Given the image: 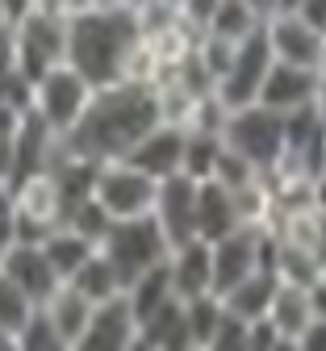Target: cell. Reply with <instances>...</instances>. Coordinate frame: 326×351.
<instances>
[{
  "label": "cell",
  "instance_id": "29",
  "mask_svg": "<svg viewBox=\"0 0 326 351\" xmlns=\"http://www.w3.org/2000/svg\"><path fill=\"white\" fill-rule=\"evenodd\" d=\"M259 25H264V17H259L255 9H247L243 0H222L205 34H218V38H226V42H235V47H239V42L251 38Z\"/></svg>",
  "mask_w": 326,
  "mask_h": 351
},
{
  "label": "cell",
  "instance_id": "2",
  "mask_svg": "<svg viewBox=\"0 0 326 351\" xmlns=\"http://www.w3.org/2000/svg\"><path fill=\"white\" fill-rule=\"evenodd\" d=\"M138 47H143V34H138L134 0L88 5V9L67 13V63L92 88L126 80Z\"/></svg>",
  "mask_w": 326,
  "mask_h": 351
},
{
  "label": "cell",
  "instance_id": "34",
  "mask_svg": "<svg viewBox=\"0 0 326 351\" xmlns=\"http://www.w3.org/2000/svg\"><path fill=\"white\" fill-rule=\"evenodd\" d=\"M218 5H222V0H180L176 13H180V21L189 25L193 34H205L209 21H213V13H218Z\"/></svg>",
  "mask_w": 326,
  "mask_h": 351
},
{
  "label": "cell",
  "instance_id": "22",
  "mask_svg": "<svg viewBox=\"0 0 326 351\" xmlns=\"http://www.w3.org/2000/svg\"><path fill=\"white\" fill-rule=\"evenodd\" d=\"M138 347H151V351L189 347V326H184V301L180 297H167L155 314H147L138 322Z\"/></svg>",
  "mask_w": 326,
  "mask_h": 351
},
{
  "label": "cell",
  "instance_id": "31",
  "mask_svg": "<svg viewBox=\"0 0 326 351\" xmlns=\"http://www.w3.org/2000/svg\"><path fill=\"white\" fill-rule=\"evenodd\" d=\"M34 297L13 280V276H5V272H0V326H5V330H21L25 322H30V314H34Z\"/></svg>",
  "mask_w": 326,
  "mask_h": 351
},
{
  "label": "cell",
  "instance_id": "46",
  "mask_svg": "<svg viewBox=\"0 0 326 351\" xmlns=\"http://www.w3.org/2000/svg\"><path fill=\"white\" fill-rule=\"evenodd\" d=\"M301 5V0H276V13H281V9H297Z\"/></svg>",
  "mask_w": 326,
  "mask_h": 351
},
{
  "label": "cell",
  "instance_id": "41",
  "mask_svg": "<svg viewBox=\"0 0 326 351\" xmlns=\"http://www.w3.org/2000/svg\"><path fill=\"white\" fill-rule=\"evenodd\" d=\"M13 171H17V163H13V143L0 138V184H13Z\"/></svg>",
  "mask_w": 326,
  "mask_h": 351
},
{
  "label": "cell",
  "instance_id": "33",
  "mask_svg": "<svg viewBox=\"0 0 326 351\" xmlns=\"http://www.w3.org/2000/svg\"><path fill=\"white\" fill-rule=\"evenodd\" d=\"M259 176V167H251L239 151H230V147H222V159H218V171H213V180H222L226 189H239V184H247V180H255Z\"/></svg>",
  "mask_w": 326,
  "mask_h": 351
},
{
  "label": "cell",
  "instance_id": "38",
  "mask_svg": "<svg viewBox=\"0 0 326 351\" xmlns=\"http://www.w3.org/2000/svg\"><path fill=\"white\" fill-rule=\"evenodd\" d=\"M297 13H301L314 29H322V34H326V0H301Z\"/></svg>",
  "mask_w": 326,
  "mask_h": 351
},
{
  "label": "cell",
  "instance_id": "21",
  "mask_svg": "<svg viewBox=\"0 0 326 351\" xmlns=\"http://www.w3.org/2000/svg\"><path fill=\"white\" fill-rule=\"evenodd\" d=\"M239 226L235 197L222 180H197V239L213 243Z\"/></svg>",
  "mask_w": 326,
  "mask_h": 351
},
{
  "label": "cell",
  "instance_id": "1",
  "mask_svg": "<svg viewBox=\"0 0 326 351\" xmlns=\"http://www.w3.org/2000/svg\"><path fill=\"white\" fill-rule=\"evenodd\" d=\"M159 125V105H155V84L138 80H117L92 93L88 113L75 121V130L63 134V147L84 155V159H126V151Z\"/></svg>",
  "mask_w": 326,
  "mask_h": 351
},
{
  "label": "cell",
  "instance_id": "19",
  "mask_svg": "<svg viewBox=\"0 0 326 351\" xmlns=\"http://www.w3.org/2000/svg\"><path fill=\"white\" fill-rule=\"evenodd\" d=\"M9 143H13V163H17L13 180H21V176H30V171L51 167V155H55V143H59V134H55V130L46 125V121L34 113V109H25Z\"/></svg>",
  "mask_w": 326,
  "mask_h": 351
},
{
  "label": "cell",
  "instance_id": "16",
  "mask_svg": "<svg viewBox=\"0 0 326 351\" xmlns=\"http://www.w3.org/2000/svg\"><path fill=\"white\" fill-rule=\"evenodd\" d=\"M314 88H318L314 67H293V63L272 59L264 88H259V105H268L276 113H293V109H305L314 101Z\"/></svg>",
  "mask_w": 326,
  "mask_h": 351
},
{
  "label": "cell",
  "instance_id": "8",
  "mask_svg": "<svg viewBox=\"0 0 326 351\" xmlns=\"http://www.w3.org/2000/svg\"><path fill=\"white\" fill-rule=\"evenodd\" d=\"M155 189H159L155 176H147L143 167H134L130 159H105V163H97V184H92V197L109 209L113 222H121V217L151 213Z\"/></svg>",
  "mask_w": 326,
  "mask_h": 351
},
{
  "label": "cell",
  "instance_id": "12",
  "mask_svg": "<svg viewBox=\"0 0 326 351\" xmlns=\"http://www.w3.org/2000/svg\"><path fill=\"white\" fill-rule=\"evenodd\" d=\"M151 217L159 222V230L167 234V243H184V239H197V180L193 176H163L159 189H155V205Z\"/></svg>",
  "mask_w": 326,
  "mask_h": 351
},
{
  "label": "cell",
  "instance_id": "47",
  "mask_svg": "<svg viewBox=\"0 0 326 351\" xmlns=\"http://www.w3.org/2000/svg\"><path fill=\"white\" fill-rule=\"evenodd\" d=\"M318 71L326 75V42H322V59H318Z\"/></svg>",
  "mask_w": 326,
  "mask_h": 351
},
{
  "label": "cell",
  "instance_id": "48",
  "mask_svg": "<svg viewBox=\"0 0 326 351\" xmlns=\"http://www.w3.org/2000/svg\"><path fill=\"white\" fill-rule=\"evenodd\" d=\"M167 5H180V0H167Z\"/></svg>",
  "mask_w": 326,
  "mask_h": 351
},
{
  "label": "cell",
  "instance_id": "45",
  "mask_svg": "<svg viewBox=\"0 0 326 351\" xmlns=\"http://www.w3.org/2000/svg\"><path fill=\"white\" fill-rule=\"evenodd\" d=\"M0 351H17V335L0 326Z\"/></svg>",
  "mask_w": 326,
  "mask_h": 351
},
{
  "label": "cell",
  "instance_id": "37",
  "mask_svg": "<svg viewBox=\"0 0 326 351\" xmlns=\"http://www.w3.org/2000/svg\"><path fill=\"white\" fill-rule=\"evenodd\" d=\"M297 347H301V351H326V314H314V318H310V326L301 330Z\"/></svg>",
  "mask_w": 326,
  "mask_h": 351
},
{
  "label": "cell",
  "instance_id": "20",
  "mask_svg": "<svg viewBox=\"0 0 326 351\" xmlns=\"http://www.w3.org/2000/svg\"><path fill=\"white\" fill-rule=\"evenodd\" d=\"M264 318L276 326V335H281L289 347H297L301 330H305L310 318H314L310 289L297 285V280H281V285H276V293H272V305H268V314H264Z\"/></svg>",
  "mask_w": 326,
  "mask_h": 351
},
{
  "label": "cell",
  "instance_id": "11",
  "mask_svg": "<svg viewBox=\"0 0 326 351\" xmlns=\"http://www.w3.org/2000/svg\"><path fill=\"white\" fill-rule=\"evenodd\" d=\"M264 34H268V47H272V59L281 63H293V67H314L318 71V59H322V42L326 34L314 29L297 9H281L264 21Z\"/></svg>",
  "mask_w": 326,
  "mask_h": 351
},
{
  "label": "cell",
  "instance_id": "4",
  "mask_svg": "<svg viewBox=\"0 0 326 351\" xmlns=\"http://www.w3.org/2000/svg\"><path fill=\"white\" fill-rule=\"evenodd\" d=\"M172 251L167 234L159 230V222L151 213L143 217H121V222L109 226V234L101 239V255L117 268L121 285H130L134 276H143L147 268H155V263H163Z\"/></svg>",
  "mask_w": 326,
  "mask_h": 351
},
{
  "label": "cell",
  "instance_id": "39",
  "mask_svg": "<svg viewBox=\"0 0 326 351\" xmlns=\"http://www.w3.org/2000/svg\"><path fill=\"white\" fill-rule=\"evenodd\" d=\"M310 205L326 213V163H322V167L310 176Z\"/></svg>",
  "mask_w": 326,
  "mask_h": 351
},
{
  "label": "cell",
  "instance_id": "27",
  "mask_svg": "<svg viewBox=\"0 0 326 351\" xmlns=\"http://www.w3.org/2000/svg\"><path fill=\"white\" fill-rule=\"evenodd\" d=\"M222 134H209V130H184V159L180 171L193 176V180H213L218 159H222Z\"/></svg>",
  "mask_w": 326,
  "mask_h": 351
},
{
  "label": "cell",
  "instance_id": "28",
  "mask_svg": "<svg viewBox=\"0 0 326 351\" xmlns=\"http://www.w3.org/2000/svg\"><path fill=\"white\" fill-rule=\"evenodd\" d=\"M71 285L92 301V305H97V301H109V297H117V293H126V285H121V276H117V268H113V263L97 251V255H92L88 263H84V268L71 276Z\"/></svg>",
  "mask_w": 326,
  "mask_h": 351
},
{
  "label": "cell",
  "instance_id": "36",
  "mask_svg": "<svg viewBox=\"0 0 326 351\" xmlns=\"http://www.w3.org/2000/svg\"><path fill=\"white\" fill-rule=\"evenodd\" d=\"M17 243V197L13 184H0V251Z\"/></svg>",
  "mask_w": 326,
  "mask_h": 351
},
{
  "label": "cell",
  "instance_id": "5",
  "mask_svg": "<svg viewBox=\"0 0 326 351\" xmlns=\"http://www.w3.org/2000/svg\"><path fill=\"white\" fill-rule=\"evenodd\" d=\"M213 251V293H230L239 280H247L255 268L276 272V234L268 226H235L230 234L209 243Z\"/></svg>",
  "mask_w": 326,
  "mask_h": 351
},
{
  "label": "cell",
  "instance_id": "24",
  "mask_svg": "<svg viewBox=\"0 0 326 351\" xmlns=\"http://www.w3.org/2000/svg\"><path fill=\"white\" fill-rule=\"evenodd\" d=\"M276 285H281V276H276L272 268H255L247 280H239L230 293H222V301H226V310H230V314H239V318L255 322V318H264V314H268Z\"/></svg>",
  "mask_w": 326,
  "mask_h": 351
},
{
  "label": "cell",
  "instance_id": "30",
  "mask_svg": "<svg viewBox=\"0 0 326 351\" xmlns=\"http://www.w3.org/2000/svg\"><path fill=\"white\" fill-rule=\"evenodd\" d=\"M63 226H71V230H80L84 239H92L101 247V239L109 234V226H113V217H109V209L97 201V197H84V201H75L67 213H63Z\"/></svg>",
  "mask_w": 326,
  "mask_h": 351
},
{
  "label": "cell",
  "instance_id": "18",
  "mask_svg": "<svg viewBox=\"0 0 326 351\" xmlns=\"http://www.w3.org/2000/svg\"><path fill=\"white\" fill-rule=\"evenodd\" d=\"M42 310H46V318H51V326L59 330L63 351H80L84 330H88V318H92V301L71 280H59V289L42 301Z\"/></svg>",
  "mask_w": 326,
  "mask_h": 351
},
{
  "label": "cell",
  "instance_id": "32",
  "mask_svg": "<svg viewBox=\"0 0 326 351\" xmlns=\"http://www.w3.org/2000/svg\"><path fill=\"white\" fill-rule=\"evenodd\" d=\"M17 351H63V339H59V330L51 326V318H46L42 305H34L30 322L17 330Z\"/></svg>",
  "mask_w": 326,
  "mask_h": 351
},
{
  "label": "cell",
  "instance_id": "23",
  "mask_svg": "<svg viewBox=\"0 0 326 351\" xmlns=\"http://www.w3.org/2000/svg\"><path fill=\"white\" fill-rule=\"evenodd\" d=\"M42 251H46V259H51V268L59 272V280H71L101 247L92 239H84L80 230H71V226H55L51 234L42 239Z\"/></svg>",
  "mask_w": 326,
  "mask_h": 351
},
{
  "label": "cell",
  "instance_id": "15",
  "mask_svg": "<svg viewBox=\"0 0 326 351\" xmlns=\"http://www.w3.org/2000/svg\"><path fill=\"white\" fill-rule=\"evenodd\" d=\"M167 276L172 293L180 301H193L201 293H213V251L205 239H184L167 251Z\"/></svg>",
  "mask_w": 326,
  "mask_h": 351
},
{
  "label": "cell",
  "instance_id": "6",
  "mask_svg": "<svg viewBox=\"0 0 326 351\" xmlns=\"http://www.w3.org/2000/svg\"><path fill=\"white\" fill-rule=\"evenodd\" d=\"M222 143L230 151H239L251 167L268 171L285 155V113H276L259 101L243 105V109H230V117L222 125Z\"/></svg>",
  "mask_w": 326,
  "mask_h": 351
},
{
  "label": "cell",
  "instance_id": "40",
  "mask_svg": "<svg viewBox=\"0 0 326 351\" xmlns=\"http://www.w3.org/2000/svg\"><path fill=\"white\" fill-rule=\"evenodd\" d=\"M21 113H25V109H17V105H9V101H0V138H13V130H17Z\"/></svg>",
  "mask_w": 326,
  "mask_h": 351
},
{
  "label": "cell",
  "instance_id": "44",
  "mask_svg": "<svg viewBox=\"0 0 326 351\" xmlns=\"http://www.w3.org/2000/svg\"><path fill=\"white\" fill-rule=\"evenodd\" d=\"M243 5H247V9H255V13H259L264 21H268V17L276 13V0H243Z\"/></svg>",
  "mask_w": 326,
  "mask_h": 351
},
{
  "label": "cell",
  "instance_id": "13",
  "mask_svg": "<svg viewBox=\"0 0 326 351\" xmlns=\"http://www.w3.org/2000/svg\"><path fill=\"white\" fill-rule=\"evenodd\" d=\"M84 347H92V351H126V347H138V318L130 310L126 293L92 305V318H88V330H84L80 351Z\"/></svg>",
  "mask_w": 326,
  "mask_h": 351
},
{
  "label": "cell",
  "instance_id": "7",
  "mask_svg": "<svg viewBox=\"0 0 326 351\" xmlns=\"http://www.w3.org/2000/svg\"><path fill=\"white\" fill-rule=\"evenodd\" d=\"M92 88L67 59L55 63L51 71H42L34 80V97H30V109L55 130V134H67V130H75V121L88 113L92 105Z\"/></svg>",
  "mask_w": 326,
  "mask_h": 351
},
{
  "label": "cell",
  "instance_id": "42",
  "mask_svg": "<svg viewBox=\"0 0 326 351\" xmlns=\"http://www.w3.org/2000/svg\"><path fill=\"white\" fill-rule=\"evenodd\" d=\"M310 301H314V314H326V268H322V276L310 285Z\"/></svg>",
  "mask_w": 326,
  "mask_h": 351
},
{
  "label": "cell",
  "instance_id": "3",
  "mask_svg": "<svg viewBox=\"0 0 326 351\" xmlns=\"http://www.w3.org/2000/svg\"><path fill=\"white\" fill-rule=\"evenodd\" d=\"M13 51H17V71L34 84L42 71L67 59V13L30 5V13L13 21Z\"/></svg>",
  "mask_w": 326,
  "mask_h": 351
},
{
  "label": "cell",
  "instance_id": "43",
  "mask_svg": "<svg viewBox=\"0 0 326 351\" xmlns=\"http://www.w3.org/2000/svg\"><path fill=\"white\" fill-rule=\"evenodd\" d=\"M310 105H314L318 121L326 125V75H322V71H318V88H314V101H310Z\"/></svg>",
  "mask_w": 326,
  "mask_h": 351
},
{
  "label": "cell",
  "instance_id": "14",
  "mask_svg": "<svg viewBox=\"0 0 326 351\" xmlns=\"http://www.w3.org/2000/svg\"><path fill=\"white\" fill-rule=\"evenodd\" d=\"M0 272L13 276L38 305L59 289V272L51 268V259H46L42 243H25V239L9 243L5 251H0Z\"/></svg>",
  "mask_w": 326,
  "mask_h": 351
},
{
  "label": "cell",
  "instance_id": "26",
  "mask_svg": "<svg viewBox=\"0 0 326 351\" xmlns=\"http://www.w3.org/2000/svg\"><path fill=\"white\" fill-rule=\"evenodd\" d=\"M167 297H176V293H172V276H167V259L155 263V268H147L143 276H134V280L126 285V301H130V310H134L138 322H143L147 314H155Z\"/></svg>",
  "mask_w": 326,
  "mask_h": 351
},
{
  "label": "cell",
  "instance_id": "10",
  "mask_svg": "<svg viewBox=\"0 0 326 351\" xmlns=\"http://www.w3.org/2000/svg\"><path fill=\"white\" fill-rule=\"evenodd\" d=\"M13 197H17V239L42 243L55 226H63V193L55 171L42 167L13 180Z\"/></svg>",
  "mask_w": 326,
  "mask_h": 351
},
{
  "label": "cell",
  "instance_id": "25",
  "mask_svg": "<svg viewBox=\"0 0 326 351\" xmlns=\"http://www.w3.org/2000/svg\"><path fill=\"white\" fill-rule=\"evenodd\" d=\"M226 318V301L218 293H201L193 301H184V326H189V347H201V351H213V339H218V326Z\"/></svg>",
  "mask_w": 326,
  "mask_h": 351
},
{
  "label": "cell",
  "instance_id": "17",
  "mask_svg": "<svg viewBox=\"0 0 326 351\" xmlns=\"http://www.w3.org/2000/svg\"><path fill=\"white\" fill-rule=\"evenodd\" d=\"M126 159H130L134 167H143L147 176H155V180L176 176V171H180V159H184V130H180V125H167V121L151 125L147 134L126 151Z\"/></svg>",
  "mask_w": 326,
  "mask_h": 351
},
{
  "label": "cell",
  "instance_id": "9",
  "mask_svg": "<svg viewBox=\"0 0 326 351\" xmlns=\"http://www.w3.org/2000/svg\"><path fill=\"white\" fill-rule=\"evenodd\" d=\"M268 67H272V47H268V34H264V25H259L251 38H243L239 47H235V55H230L226 71H222L218 84H213V97H218L226 109L255 105Z\"/></svg>",
  "mask_w": 326,
  "mask_h": 351
},
{
  "label": "cell",
  "instance_id": "35",
  "mask_svg": "<svg viewBox=\"0 0 326 351\" xmlns=\"http://www.w3.org/2000/svg\"><path fill=\"white\" fill-rule=\"evenodd\" d=\"M213 351H247V318L226 310V318L218 326V339H213Z\"/></svg>",
  "mask_w": 326,
  "mask_h": 351
}]
</instances>
